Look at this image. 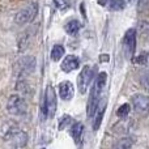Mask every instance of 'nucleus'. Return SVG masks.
<instances>
[{
    "instance_id": "obj_13",
    "label": "nucleus",
    "mask_w": 149,
    "mask_h": 149,
    "mask_svg": "<svg viewBox=\"0 0 149 149\" xmlns=\"http://www.w3.org/2000/svg\"><path fill=\"white\" fill-rule=\"evenodd\" d=\"M80 28H81V24H80L79 20H70L64 25L65 33L70 34V36H76V34L80 31Z\"/></svg>"
},
{
    "instance_id": "obj_12",
    "label": "nucleus",
    "mask_w": 149,
    "mask_h": 149,
    "mask_svg": "<svg viewBox=\"0 0 149 149\" xmlns=\"http://www.w3.org/2000/svg\"><path fill=\"white\" fill-rule=\"evenodd\" d=\"M82 132H84V126H82V123H80V122L74 123L73 126L71 127V136H72V139L74 140L76 144H80V141H81Z\"/></svg>"
},
{
    "instance_id": "obj_1",
    "label": "nucleus",
    "mask_w": 149,
    "mask_h": 149,
    "mask_svg": "<svg viewBox=\"0 0 149 149\" xmlns=\"http://www.w3.org/2000/svg\"><path fill=\"white\" fill-rule=\"evenodd\" d=\"M106 81H107V74L105 72H101L97 76V79L94 80V84H93L92 89H90L89 101H88V107H86V116L88 118L94 115L95 110H97V107H98V102H100L101 92H102L103 86L106 85Z\"/></svg>"
},
{
    "instance_id": "obj_17",
    "label": "nucleus",
    "mask_w": 149,
    "mask_h": 149,
    "mask_svg": "<svg viewBox=\"0 0 149 149\" xmlns=\"http://www.w3.org/2000/svg\"><path fill=\"white\" fill-rule=\"evenodd\" d=\"M130 111H131V107H130L128 103H123L122 106L118 107V110H116V115H118L120 119H124V118L128 116Z\"/></svg>"
},
{
    "instance_id": "obj_3",
    "label": "nucleus",
    "mask_w": 149,
    "mask_h": 149,
    "mask_svg": "<svg viewBox=\"0 0 149 149\" xmlns=\"http://www.w3.org/2000/svg\"><path fill=\"white\" fill-rule=\"evenodd\" d=\"M56 111V94L51 85L46 88L45 92V101H43V114L46 118H52Z\"/></svg>"
},
{
    "instance_id": "obj_22",
    "label": "nucleus",
    "mask_w": 149,
    "mask_h": 149,
    "mask_svg": "<svg viewBox=\"0 0 149 149\" xmlns=\"http://www.w3.org/2000/svg\"><path fill=\"white\" fill-rule=\"evenodd\" d=\"M136 63L137 64H145V63H147V55H139V56H137V59H136Z\"/></svg>"
},
{
    "instance_id": "obj_2",
    "label": "nucleus",
    "mask_w": 149,
    "mask_h": 149,
    "mask_svg": "<svg viewBox=\"0 0 149 149\" xmlns=\"http://www.w3.org/2000/svg\"><path fill=\"white\" fill-rule=\"evenodd\" d=\"M37 13H38V4L37 3H30L15 16V22L17 25H26V24L31 22L36 18Z\"/></svg>"
},
{
    "instance_id": "obj_10",
    "label": "nucleus",
    "mask_w": 149,
    "mask_h": 149,
    "mask_svg": "<svg viewBox=\"0 0 149 149\" xmlns=\"http://www.w3.org/2000/svg\"><path fill=\"white\" fill-rule=\"evenodd\" d=\"M21 132L18 130V127L16 124H12V123H5L3 126V130H1V135H3V139L4 140H12V139H18L21 135Z\"/></svg>"
},
{
    "instance_id": "obj_21",
    "label": "nucleus",
    "mask_w": 149,
    "mask_h": 149,
    "mask_svg": "<svg viewBox=\"0 0 149 149\" xmlns=\"http://www.w3.org/2000/svg\"><path fill=\"white\" fill-rule=\"evenodd\" d=\"M141 84L145 89L149 90V71H147V72L141 76Z\"/></svg>"
},
{
    "instance_id": "obj_19",
    "label": "nucleus",
    "mask_w": 149,
    "mask_h": 149,
    "mask_svg": "<svg viewBox=\"0 0 149 149\" xmlns=\"http://www.w3.org/2000/svg\"><path fill=\"white\" fill-rule=\"evenodd\" d=\"M52 1H54L55 7H56L58 9H60V10L67 9V8H70V5H71L70 0H52Z\"/></svg>"
},
{
    "instance_id": "obj_5",
    "label": "nucleus",
    "mask_w": 149,
    "mask_h": 149,
    "mask_svg": "<svg viewBox=\"0 0 149 149\" xmlns=\"http://www.w3.org/2000/svg\"><path fill=\"white\" fill-rule=\"evenodd\" d=\"M7 110L12 115H24L26 113V103L18 94H12L7 102Z\"/></svg>"
},
{
    "instance_id": "obj_4",
    "label": "nucleus",
    "mask_w": 149,
    "mask_h": 149,
    "mask_svg": "<svg viewBox=\"0 0 149 149\" xmlns=\"http://www.w3.org/2000/svg\"><path fill=\"white\" fill-rule=\"evenodd\" d=\"M93 76H94V70L90 65H85L81 70L79 77H77V88H79L81 94H85L88 92L90 82L93 81Z\"/></svg>"
},
{
    "instance_id": "obj_20",
    "label": "nucleus",
    "mask_w": 149,
    "mask_h": 149,
    "mask_svg": "<svg viewBox=\"0 0 149 149\" xmlns=\"http://www.w3.org/2000/svg\"><path fill=\"white\" fill-rule=\"evenodd\" d=\"M70 123H71V116H70V115H63L62 118H60L59 124H58V128H59V131L64 130Z\"/></svg>"
},
{
    "instance_id": "obj_9",
    "label": "nucleus",
    "mask_w": 149,
    "mask_h": 149,
    "mask_svg": "<svg viewBox=\"0 0 149 149\" xmlns=\"http://www.w3.org/2000/svg\"><path fill=\"white\" fill-rule=\"evenodd\" d=\"M79 67H80V59L76 56V55H67V56L63 59L62 65H60L62 71L65 73L72 72V71L77 70Z\"/></svg>"
},
{
    "instance_id": "obj_7",
    "label": "nucleus",
    "mask_w": 149,
    "mask_h": 149,
    "mask_svg": "<svg viewBox=\"0 0 149 149\" xmlns=\"http://www.w3.org/2000/svg\"><path fill=\"white\" fill-rule=\"evenodd\" d=\"M132 105L139 113H147L149 111V97L144 94H135L132 97Z\"/></svg>"
},
{
    "instance_id": "obj_8",
    "label": "nucleus",
    "mask_w": 149,
    "mask_h": 149,
    "mask_svg": "<svg viewBox=\"0 0 149 149\" xmlns=\"http://www.w3.org/2000/svg\"><path fill=\"white\" fill-rule=\"evenodd\" d=\"M36 67V60H34L33 56H28L24 58L20 63H18V77L22 79V76L28 73H31Z\"/></svg>"
},
{
    "instance_id": "obj_14",
    "label": "nucleus",
    "mask_w": 149,
    "mask_h": 149,
    "mask_svg": "<svg viewBox=\"0 0 149 149\" xmlns=\"http://www.w3.org/2000/svg\"><path fill=\"white\" fill-rule=\"evenodd\" d=\"M50 56H51V59L54 60V62H58L59 59H62V58L64 56V47H63L62 45H55L51 49Z\"/></svg>"
},
{
    "instance_id": "obj_16",
    "label": "nucleus",
    "mask_w": 149,
    "mask_h": 149,
    "mask_svg": "<svg viewBox=\"0 0 149 149\" xmlns=\"http://www.w3.org/2000/svg\"><path fill=\"white\" fill-rule=\"evenodd\" d=\"M109 5L111 10H120L127 5V0H110Z\"/></svg>"
},
{
    "instance_id": "obj_23",
    "label": "nucleus",
    "mask_w": 149,
    "mask_h": 149,
    "mask_svg": "<svg viewBox=\"0 0 149 149\" xmlns=\"http://www.w3.org/2000/svg\"><path fill=\"white\" fill-rule=\"evenodd\" d=\"M109 1H110V0H97V3L101 5V7H103V5H106Z\"/></svg>"
},
{
    "instance_id": "obj_15",
    "label": "nucleus",
    "mask_w": 149,
    "mask_h": 149,
    "mask_svg": "<svg viewBox=\"0 0 149 149\" xmlns=\"http://www.w3.org/2000/svg\"><path fill=\"white\" fill-rule=\"evenodd\" d=\"M134 144V140L130 137H123L113 145V149H130Z\"/></svg>"
},
{
    "instance_id": "obj_11",
    "label": "nucleus",
    "mask_w": 149,
    "mask_h": 149,
    "mask_svg": "<svg viewBox=\"0 0 149 149\" xmlns=\"http://www.w3.org/2000/svg\"><path fill=\"white\" fill-rule=\"evenodd\" d=\"M74 94V88L71 81H63L59 84V97L63 101H71Z\"/></svg>"
},
{
    "instance_id": "obj_18",
    "label": "nucleus",
    "mask_w": 149,
    "mask_h": 149,
    "mask_svg": "<svg viewBox=\"0 0 149 149\" xmlns=\"http://www.w3.org/2000/svg\"><path fill=\"white\" fill-rule=\"evenodd\" d=\"M105 106L102 107V110H100L98 111V114H97V116H95V119H94V122H93V130L94 131H97L98 128H100V126H101V123H102V118H103V114H105Z\"/></svg>"
},
{
    "instance_id": "obj_24",
    "label": "nucleus",
    "mask_w": 149,
    "mask_h": 149,
    "mask_svg": "<svg viewBox=\"0 0 149 149\" xmlns=\"http://www.w3.org/2000/svg\"><path fill=\"white\" fill-rule=\"evenodd\" d=\"M42 149H45V148H42Z\"/></svg>"
},
{
    "instance_id": "obj_6",
    "label": "nucleus",
    "mask_w": 149,
    "mask_h": 149,
    "mask_svg": "<svg viewBox=\"0 0 149 149\" xmlns=\"http://www.w3.org/2000/svg\"><path fill=\"white\" fill-rule=\"evenodd\" d=\"M123 47L127 58H132L135 49H136V29L131 28L126 31L123 37Z\"/></svg>"
}]
</instances>
